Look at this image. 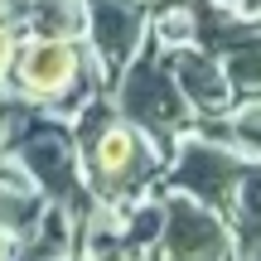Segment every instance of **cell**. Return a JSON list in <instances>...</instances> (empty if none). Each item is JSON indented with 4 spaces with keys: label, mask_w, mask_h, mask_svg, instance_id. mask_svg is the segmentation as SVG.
Returning <instances> with one entry per match:
<instances>
[{
    "label": "cell",
    "mask_w": 261,
    "mask_h": 261,
    "mask_svg": "<svg viewBox=\"0 0 261 261\" xmlns=\"http://www.w3.org/2000/svg\"><path fill=\"white\" fill-rule=\"evenodd\" d=\"M73 140H77V155H83V174H87V189H92V203L126 208L136 198L155 194V184H165L169 155L140 126H130L116 112L112 92H97L73 116Z\"/></svg>",
    "instance_id": "obj_1"
},
{
    "label": "cell",
    "mask_w": 261,
    "mask_h": 261,
    "mask_svg": "<svg viewBox=\"0 0 261 261\" xmlns=\"http://www.w3.org/2000/svg\"><path fill=\"white\" fill-rule=\"evenodd\" d=\"M5 87L24 107H39V112H54L63 121H73L97 92H107V77H102V68H97L92 48L83 39L24 34L15 63H10Z\"/></svg>",
    "instance_id": "obj_2"
},
{
    "label": "cell",
    "mask_w": 261,
    "mask_h": 261,
    "mask_svg": "<svg viewBox=\"0 0 261 261\" xmlns=\"http://www.w3.org/2000/svg\"><path fill=\"white\" fill-rule=\"evenodd\" d=\"M10 165L44 203H58L77 218L92 208V189H87V174H83L73 121H63V116L19 102L15 130H10Z\"/></svg>",
    "instance_id": "obj_3"
},
{
    "label": "cell",
    "mask_w": 261,
    "mask_h": 261,
    "mask_svg": "<svg viewBox=\"0 0 261 261\" xmlns=\"http://www.w3.org/2000/svg\"><path fill=\"white\" fill-rule=\"evenodd\" d=\"M107 92H112L116 112H121L130 126H140L165 155L174 150L179 136L194 130V107H189V97L179 92L174 73H169V58H165V48H160L155 39L112 77Z\"/></svg>",
    "instance_id": "obj_4"
},
{
    "label": "cell",
    "mask_w": 261,
    "mask_h": 261,
    "mask_svg": "<svg viewBox=\"0 0 261 261\" xmlns=\"http://www.w3.org/2000/svg\"><path fill=\"white\" fill-rule=\"evenodd\" d=\"M242 174H247V160L237 155L232 145L189 130V136H179L174 150H169L165 189H179V194L198 198V203L218 208V213H232L237 189H242Z\"/></svg>",
    "instance_id": "obj_5"
},
{
    "label": "cell",
    "mask_w": 261,
    "mask_h": 261,
    "mask_svg": "<svg viewBox=\"0 0 261 261\" xmlns=\"http://www.w3.org/2000/svg\"><path fill=\"white\" fill-rule=\"evenodd\" d=\"M155 261H237L232 218L179 189H165V232L155 242Z\"/></svg>",
    "instance_id": "obj_6"
},
{
    "label": "cell",
    "mask_w": 261,
    "mask_h": 261,
    "mask_svg": "<svg viewBox=\"0 0 261 261\" xmlns=\"http://www.w3.org/2000/svg\"><path fill=\"white\" fill-rule=\"evenodd\" d=\"M150 19L155 15L145 0H87V48H92L107 87L150 44Z\"/></svg>",
    "instance_id": "obj_7"
},
{
    "label": "cell",
    "mask_w": 261,
    "mask_h": 261,
    "mask_svg": "<svg viewBox=\"0 0 261 261\" xmlns=\"http://www.w3.org/2000/svg\"><path fill=\"white\" fill-rule=\"evenodd\" d=\"M169 58V73H174L179 92L189 97L194 116H218L237 102L232 83H227V68L218 54H208L203 44H179V48H165Z\"/></svg>",
    "instance_id": "obj_8"
},
{
    "label": "cell",
    "mask_w": 261,
    "mask_h": 261,
    "mask_svg": "<svg viewBox=\"0 0 261 261\" xmlns=\"http://www.w3.org/2000/svg\"><path fill=\"white\" fill-rule=\"evenodd\" d=\"M194 130L232 145L247 165H261V97H237L218 116H194Z\"/></svg>",
    "instance_id": "obj_9"
},
{
    "label": "cell",
    "mask_w": 261,
    "mask_h": 261,
    "mask_svg": "<svg viewBox=\"0 0 261 261\" xmlns=\"http://www.w3.org/2000/svg\"><path fill=\"white\" fill-rule=\"evenodd\" d=\"M19 29L48 39H87V0H24Z\"/></svg>",
    "instance_id": "obj_10"
},
{
    "label": "cell",
    "mask_w": 261,
    "mask_h": 261,
    "mask_svg": "<svg viewBox=\"0 0 261 261\" xmlns=\"http://www.w3.org/2000/svg\"><path fill=\"white\" fill-rule=\"evenodd\" d=\"M227 218H232V232H237V256H261V165H247Z\"/></svg>",
    "instance_id": "obj_11"
},
{
    "label": "cell",
    "mask_w": 261,
    "mask_h": 261,
    "mask_svg": "<svg viewBox=\"0 0 261 261\" xmlns=\"http://www.w3.org/2000/svg\"><path fill=\"white\" fill-rule=\"evenodd\" d=\"M223 68H227V83H232L237 97H261V24L247 39H237L232 48H223Z\"/></svg>",
    "instance_id": "obj_12"
},
{
    "label": "cell",
    "mask_w": 261,
    "mask_h": 261,
    "mask_svg": "<svg viewBox=\"0 0 261 261\" xmlns=\"http://www.w3.org/2000/svg\"><path fill=\"white\" fill-rule=\"evenodd\" d=\"M39 213H44V198H39L24 179L0 174V227H10V232L24 237L29 227L39 223Z\"/></svg>",
    "instance_id": "obj_13"
},
{
    "label": "cell",
    "mask_w": 261,
    "mask_h": 261,
    "mask_svg": "<svg viewBox=\"0 0 261 261\" xmlns=\"http://www.w3.org/2000/svg\"><path fill=\"white\" fill-rule=\"evenodd\" d=\"M15 112H19V97L0 83V174H10V179H19L15 165H10V130H15Z\"/></svg>",
    "instance_id": "obj_14"
},
{
    "label": "cell",
    "mask_w": 261,
    "mask_h": 261,
    "mask_svg": "<svg viewBox=\"0 0 261 261\" xmlns=\"http://www.w3.org/2000/svg\"><path fill=\"white\" fill-rule=\"evenodd\" d=\"M19 19L10 15V10H0V83L10 77V63H15V54H19Z\"/></svg>",
    "instance_id": "obj_15"
},
{
    "label": "cell",
    "mask_w": 261,
    "mask_h": 261,
    "mask_svg": "<svg viewBox=\"0 0 261 261\" xmlns=\"http://www.w3.org/2000/svg\"><path fill=\"white\" fill-rule=\"evenodd\" d=\"M19 242H24L19 232H10V227H0V261H19Z\"/></svg>",
    "instance_id": "obj_16"
},
{
    "label": "cell",
    "mask_w": 261,
    "mask_h": 261,
    "mask_svg": "<svg viewBox=\"0 0 261 261\" xmlns=\"http://www.w3.org/2000/svg\"><path fill=\"white\" fill-rule=\"evenodd\" d=\"M232 10L247 15V19H261V0H232Z\"/></svg>",
    "instance_id": "obj_17"
},
{
    "label": "cell",
    "mask_w": 261,
    "mask_h": 261,
    "mask_svg": "<svg viewBox=\"0 0 261 261\" xmlns=\"http://www.w3.org/2000/svg\"><path fill=\"white\" fill-rule=\"evenodd\" d=\"M130 261H150V256H130Z\"/></svg>",
    "instance_id": "obj_18"
},
{
    "label": "cell",
    "mask_w": 261,
    "mask_h": 261,
    "mask_svg": "<svg viewBox=\"0 0 261 261\" xmlns=\"http://www.w3.org/2000/svg\"><path fill=\"white\" fill-rule=\"evenodd\" d=\"M0 10H10V5H5V0H0Z\"/></svg>",
    "instance_id": "obj_19"
}]
</instances>
